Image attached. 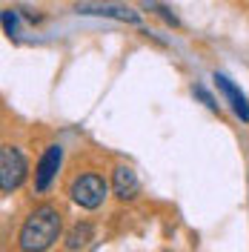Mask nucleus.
Returning <instances> with one entry per match:
<instances>
[{
	"mask_svg": "<svg viewBox=\"0 0 249 252\" xmlns=\"http://www.w3.org/2000/svg\"><path fill=\"white\" fill-rule=\"evenodd\" d=\"M63 235V212L52 204H40L29 212L17 232L20 252H49Z\"/></svg>",
	"mask_w": 249,
	"mask_h": 252,
	"instance_id": "nucleus-1",
	"label": "nucleus"
},
{
	"mask_svg": "<svg viewBox=\"0 0 249 252\" xmlns=\"http://www.w3.org/2000/svg\"><path fill=\"white\" fill-rule=\"evenodd\" d=\"M106 192H109V184L103 181V175H97V172H83L78 178H72V184H69V198L80 209H97V206H103Z\"/></svg>",
	"mask_w": 249,
	"mask_h": 252,
	"instance_id": "nucleus-2",
	"label": "nucleus"
},
{
	"mask_svg": "<svg viewBox=\"0 0 249 252\" xmlns=\"http://www.w3.org/2000/svg\"><path fill=\"white\" fill-rule=\"evenodd\" d=\"M26 172H29L26 155L12 143H3V149H0V192L12 195L26 181Z\"/></svg>",
	"mask_w": 249,
	"mask_h": 252,
	"instance_id": "nucleus-3",
	"label": "nucleus"
},
{
	"mask_svg": "<svg viewBox=\"0 0 249 252\" xmlns=\"http://www.w3.org/2000/svg\"><path fill=\"white\" fill-rule=\"evenodd\" d=\"M63 163V146L61 143H49L43 149V155L34 166V192H46L52 187V181L58 178V169Z\"/></svg>",
	"mask_w": 249,
	"mask_h": 252,
	"instance_id": "nucleus-4",
	"label": "nucleus"
},
{
	"mask_svg": "<svg viewBox=\"0 0 249 252\" xmlns=\"http://www.w3.org/2000/svg\"><path fill=\"white\" fill-rule=\"evenodd\" d=\"M75 12L89 17H112V20H121V23H132V26L140 23L138 12H132L129 6H121V3H78Z\"/></svg>",
	"mask_w": 249,
	"mask_h": 252,
	"instance_id": "nucleus-5",
	"label": "nucleus"
},
{
	"mask_svg": "<svg viewBox=\"0 0 249 252\" xmlns=\"http://www.w3.org/2000/svg\"><path fill=\"white\" fill-rule=\"evenodd\" d=\"M112 189H115V195L121 201L138 198L140 181H138V175H135V169L132 166H115V172H112Z\"/></svg>",
	"mask_w": 249,
	"mask_h": 252,
	"instance_id": "nucleus-6",
	"label": "nucleus"
},
{
	"mask_svg": "<svg viewBox=\"0 0 249 252\" xmlns=\"http://www.w3.org/2000/svg\"><path fill=\"white\" fill-rule=\"evenodd\" d=\"M215 83H218V89L223 92V97L229 100V106H232L235 115H238L244 124H249V100L244 97V92H241L226 75H220V72H215Z\"/></svg>",
	"mask_w": 249,
	"mask_h": 252,
	"instance_id": "nucleus-7",
	"label": "nucleus"
},
{
	"mask_svg": "<svg viewBox=\"0 0 249 252\" xmlns=\"http://www.w3.org/2000/svg\"><path fill=\"white\" fill-rule=\"evenodd\" d=\"M94 235V226L89 223V220H78L72 229H69V235H66V252H78L83 250L89 241H92Z\"/></svg>",
	"mask_w": 249,
	"mask_h": 252,
	"instance_id": "nucleus-8",
	"label": "nucleus"
},
{
	"mask_svg": "<svg viewBox=\"0 0 249 252\" xmlns=\"http://www.w3.org/2000/svg\"><path fill=\"white\" fill-rule=\"evenodd\" d=\"M3 32H6L9 40H20V23H17L15 9H6V12H3Z\"/></svg>",
	"mask_w": 249,
	"mask_h": 252,
	"instance_id": "nucleus-9",
	"label": "nucleus"
},
{
	"mask_svg": "<svg viewBox=\"0 0 249 252\" xmlns=\"http://www.w3.org/2000/svg\"><path fill=\"white\" fill-rule=\"evenodd\" d=\"M143 9H155L157 15H160L163 20H166V23H169V26H178V17L172 15V12L166 9V6H160L157 0H143Z\"/></svg>",
	"mask_w": 249,
	"mask_h": 252,
	"instance_id": "nucleus-10",
	"label": "nucleus"
},
{
	"mask_svg": "<svg viewBox=\"0 0 249 252\" xmlns=\"http://www.w3.org/2000/svg\"><path fill=\"white\" fill-rule=\"evenodd\" d=\"M192 94H195V97H201L203 103H206V109L218 112V100H215V97H212V94L206 92V89H203V86H195V89H192Z\"/></svg>",
	"mask_w": 249,
	"mask_h": 252,
	"instance_id": "nucleus-11",
	"label": "nucleus"
}]
</instances>
